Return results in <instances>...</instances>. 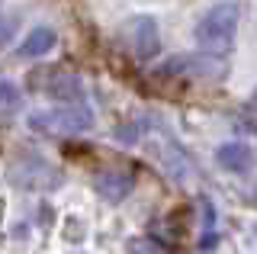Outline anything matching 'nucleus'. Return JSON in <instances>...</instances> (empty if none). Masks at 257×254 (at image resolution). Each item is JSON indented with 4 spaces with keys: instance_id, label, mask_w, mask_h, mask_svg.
Returning a JSON list of instances; mask_svg holds the SVG:
<instances>
[{
    "instance_id": "7",
    "label": "nucleus",
    "mask_w": 257,
    "mask_h": 254,
    "mask_svg": "<svg viewBox=\"0 0 257 254\" xmlns=\"http://www.w3.org/2000/svg\"><path fill=\"white\" fill-rule=\"evenodd\" d=\"M45 81H36L39 90H45L48 97H55V100H61V103H77V100H84V87H80L77 77H71V74H58V71H48V74H42Z\"/></svg>"
},
{
    "instance_id": "11",
    "label": "nucleus",
    "mask_w": 257,
    "mask_h": 254,
    "mask_svg": "<svg viewBox=\"0 0 257 254\" xmlns=\"http://www.w3.org/2000/svg\"><path fill=\"white\" fill-rule=\"evenodd\" d=\"M0 103H20V87L10 81H0Z\"/></svg>"
},
{
    "instance_id": "5",
    "label": "nucleus",
    "mask_w": 257,
    "mask_h": 254,
    "mask_svg": "<svg viewBox=\"0 0 257 254\" xmlns=\"http://www.w3.org/2000/svg\"><path fill=\"white\" fill-rule=\"evenodd\" d=\"M174 77V74H199V77H219L222 65L215 61V55H174L158 68V77Z\"/></svg>"
},
{
    "instance_id": "1",
    "label": "nucleus",
    "mask_w": 257,
    "mask_h": 254,
    "mask_svg": "<svg viewBox=\"0 0 257 254\" xmlns=\"http://www.w3.org/2000/svg\"><path fill=\"white\" fill-rule=\"evenodd\" d=\"M238 20H241V7L235 0H222V4L209 7V10L199 17L196 29V45L206 55H215V58H225L231 49H235V36H238Z\"/></svg>"
},
{
    "instance_id": "9",
    "label": "nucleus",
    "mask_w": 257,
    "mask_h": 254,
    "mask_svg": "<svg viewBox=\"0 0 257 254\" xmlns=\"http://www.w3.org/2000/svg\"><path fill=\"white\" fill-rule=\"evenodd\" d=\"M215 161L231 174H244L254 164V152L244 142H225V145H219V152H215Z\"/></svg>"
},
{
    "instance_id": "10",
    "label": "nucleus",
    "mask_w": 257,
    "mask_h": 254,
    "mask_svg": "<svg viewBox=\"0 0 257 254\" xmlns=\"http://www.w3.org/2000/svg\"><path fill=\"white\" fill-rule=\"evenodd\" d=\"M203 216H206V222H203V241H199V248L209 251L215 244V209L209 200H203Z\"/></svg>"
},
{
    "instance_id": "3",
    "label": "nucleus",
    "mask_w": 257,
    "mask_h": 254,
    "mask_svg": "<svg viewBox=\"0 0 257 254\" xmlns=\"http://www.w3.org/2000/svg\"><path fill=\"white\" fill-rule=\"evenodd\" d=\"M119 42L135 61H148L161 52V29L151 13H135L119 26Z\"/></svg>"
},
{
    "instance_id": "2",
    "label": "nucleus",
    "mask_w": 257,
    "mask_h": 254,
    "mask_svg": "<svg viewBox=\"0 0 257 254\" xmlns=\"http://www.w3.org/2000/svg\"><path fill=\"white\" fill-rule=\"evenodd\" d=\"M93 109L84 100L77 103H64L58 109H42V113L29 116V129L48 132V136H77V132L93 129Z\"/></svg>"
},
{
    "instance_id": "4",
    "label": "nucleus",
    "mask_w": 257,
    "mask_h": 254,
    "mask_svg": "<svg viewBox=\"0 0 257 254\" xmlns=\"http://www.w3.org/2000/svg\"><path fill=\"white\" fill-rule=\"evenodd\" d=\"M7 177H10L13 187L20 190H52L61 184V174L52 168L48 161H42L39 155H23L16 158V161L10 164V171H7Z\"/></svg>"
},
{
    "instance_id": "8",
    "label": "nucleus",
    "mask_w": 257,
    "mask_h": 254,
    "mask_svg": "<svg viewBox=\"0 0 257 254\" xmlns=\"http://www.w3.org/2000/svg\"><path fill=\"white\" fill-rule=\"evenodd\" d=\"M55 45H58V33H55L52 26H32L26 33V39L20 42L16 55H20V58H42Z\"/></svg>"
},
{
    "instance_id": "6",
    "label": "nucleus",
    "mask_w": 257,
    "mask_h": 254,
    "mask_svg": "<svg viewBox=\"0 0 257 254\" xmlns=\"http://www.w3.org/2000/svg\"><path fill=\"white\" fill-rule=\"evenodd\" d=\"M93 187L96 193L103 196L106 203H122L135 187V177L128 171H119V168H109V171H100L93 177Z\"/></svg>"
}]
</instances>
